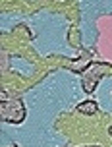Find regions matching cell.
<instances>
[{
	"instance_id": "6da1fadb",
	"label": "cell",
	"mask_w": 112,
	"mask_h": 147,
	"mask_svg": "<svg viewBox=\"0 0 112 147\" xmlns=\"http://www.w3.org/2000/svg\"><path fill=\"white\" fill-rule=\"evenodd\" d=\"M95 109H97V107H95V103H89V105H85V107H79V110H85V112H95Z\"/></svg>"
}]
</instances>
